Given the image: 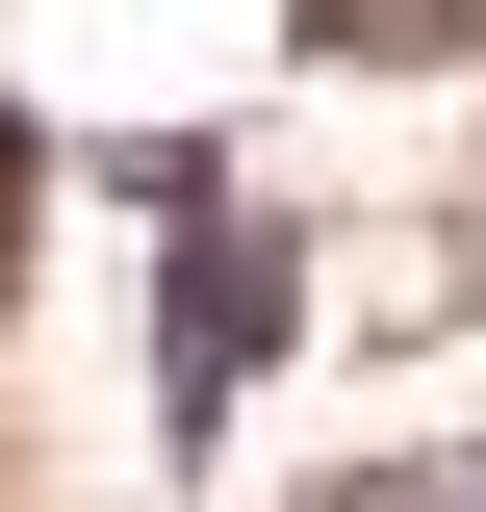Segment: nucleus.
<instances>
[{
    "mask_svg": "<svg viewBox=\"0 0 486 512\" xmlns=\"http://www.w3.org/2000/svg\"><path fill=\"white\" fill-rule=\"evenodd\" d=\"M359 512H486V436H435V461H359Z\"/></svg>",
    "mask_w": 486,
    "mask_h": 512,
    "instance_id": "nucleus-2",
    "label": "nucleus"
},
{
    "mask_svg": "<svg viewBox=\"0 0 486 512\" xmlns=\"http://www.w3.org/2000/svg\"><path fill=\"white\" fill-rule=\"evenodd\" d=\"M26 205H52V128L0 103V282H26Z\"/></svg>",
    "mask_w": 486,
    "mask_h": 512,
    "instance_id": "nucleus-3",
    "label": "nucleus"
},
{
    "mask_svg": "<svg viewBox=\"0 0 486 512\" xmlns=\"http://www.w3.org/2000/svg\"><path fill=\"white\" fill-rule=\"evenodd\" d=\"M307 333V231L282 205H231V180H180V231H154V410L180 436H231V384Z\"/></svg>",
    "mask_w": 486,
    "mask_h": 512,
    "instance_id": "nucleus-1",
    "label": "nucleus"
}]
</instances>
